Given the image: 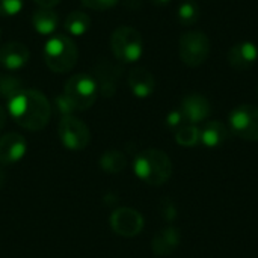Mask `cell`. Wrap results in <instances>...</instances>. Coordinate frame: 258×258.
<instances>
[{
  "label": "cell",
  "instance_id": "obj_17",
  "mask_svg": "<svg viewBox=\"0 0 258 258\" xmlns=\"http://www.w3.org/2000/svg\"><path fill=\"white\" fill-rule=\"evenodd\" d=\"M228 138L227 127L219 121H210L203 128H200V142L207 148L221 147Z\"/></svg>",
  "mask_w": 258,
  "mask_h": 258
},
{
  "label": "cell",
  "instance_id": "obj_3",
  "mask_svg": "<svg viewBox=\"0 0 258 258\" xmlns=\"http://www.w3.org/2000/svg\"><path fill=\"white\" fill-rule=\"evenodd\" d=\"M45 65L57 74H65L71 71L79 57L76 42L68 35L54 33L47 38L42 50Z\"/></svg>",
  "mask_w": 258,
  "mask_h": 258
},
{
  "label": "cell",
  "instance_id": "obj_7",
  "mask_svg": "<svg viewBox=\"0 0 258 258\" xmlns=\"http://www.w3.org/2000/svg\"><path fill=\"white\" fill-rule=\"evenodd\" d=\"M57 132L63 147L71 151H82L89 145L91 133L88 125L73 115L60 118Z\"/></svg>",
  "mask_w": 258,
  "mask_h": 258
},
{
  "label": "cell",
  "instance_id": "obj_6",
  "mask_svg": "<svg viewBox=\"0 0 258 258\" xmlns=\"http://www.w3.org/2000/svg\"><path fill=\"white\" fill-rule=\"evenodd\" d=\"M212 44L209 36L200 30H190L181 35L178 42L180 59L187 67H200L210 56Z\"/></svg>",
  "mask_w": 258,
  "mask_h": 258
},
{
  "label": "cell",
  "instance_id": "obj_21",
  "mask_svg": "<svg viewBox=\"0 0 258 258\" xmlns=\"http://www.w3.org/2000/svg\"><path fill=\"white\" fill-rule=\"evenodd\" d=\"M200 17H201V9L195 0H184L180 3L177 9V18L181 24L192 26L200 20Z\"/></svg>",
  "mask_w": 258,
  "mask_h": 258
},
{
  "label": "cell",
  "instance_id": "obj_10",
  "mask_svg": "<svg viewBox=\"0 0 258 258\" xmlns=\"http://www.w3.org/2000/svg\"><path fill=\"white\" fill-rule=\"evenodd\" d=\"M180 110L183 112L186 122L195 125L209 118V115L212 112V106H210V101L204 95L189 94L183 98Z\"/></svg>",
  "mask_w": 258,
  "mask_h": 258
},
{
  "label": "cell",
  "instance_id": "obj_15",
  "mask_svg": "<svg viewBox=\"0 0 258 258\" xmlns=\"http://www.w3.org/2000/svg\"><path fill=\"white\" fill-rule=\"evenodd\" d=\"M180 242H181L180 231L174 227H168V228L159 231L153 237L151 249L156 255L166 257V255H171L172 252L177 251V248L180 246Z\"/></svg>",
  "mask_w": 258,
  "mask_h": 258
},
{
  "label": "cell",
  "instance_id": "obj_23",
  "mask_svg": "<svg viewBox=\"0 0 258 258\" xmlns=\"http://www.w3.org/2000/svg\"><path fill=\"white\" fill-rule=\"evenodd\" d=\"M21 88V82L20 79L11 76V74H0V95L5 98H11L14 97L17 92H20Z\"/></svg>",
  "mask_w": 258,
  "mask_h": 258
},
{
  "label": "cell",
  "instance_id": "obj_11",
  "mask_svg": "<svg viewBox=\"0 0 258 258\" xmlns=\"http://www.w3.org/2000/svg\"><path fill=\"white\" fill-rule=\"evenodd\" d=\"M258 60V47L252 41H242L234 44L228 51V63L239 71L249 70Z\"/></svg>",
  "mask_w": 258,
  "mask_h": 258
},
{
  "label": "cell",
  "instance_id": "obj_31",
  "mask_svg": "<svg viewBox=\"0 0 258 258\" xmlns=\"http://www.w3.org/2000/svg\"><path fill=\"white\" fill-rule=\"evenodd\" d=\"M5 183H6V174L0 169V189L5 186Z\"/></svg>",
  "mask_w": 258,
  "mask_h": 258
},
{
  "label": "cell",
  "instance_id": "obj_28",
  "mask_svg": "<svg viewBox=\"0 0 258 258\" xmlns=\"http://www.w3.org/2000/svg\"><path fill=\"white\" fill-rule=\"evenodd\" d=\"M35 3H38L41 8H54L60 0H33Z\"/></svg>",
  "mask_w": 258,
  "mask_h": 258
},
{
  "label": "cell",
  "instance_id": "obj_25",
  "mask_svg": "<svg viewBox=\"0 0 258 258\" xmlns=\"http://www.w3.org/2000/svg\"><path fill=\"white\" fill-rule=\"evenodd\" d=\"M54 106H56V110L60 116H70L73 115V112H76L73 103L62 94V95H57L54 98Z\"/></svg>",
  "mask_w": 258,
  "mask_h": 258
},
{
  "label": "cell",
  "instance_id": "obj_9",
  "mask_svg": "<svg viewBox=\"0 0 258 258\" xmlns=\"http://www.w3.org/2000/svg\"><path fill=\"white\" fill-rule=\"evenodd\" d=\"M112 230L122 237H135L144 228L142 215L130 207H121L110 215Z\"/></svg>",
  "mask_w": 258,
  "mask_h": 258
},
{
  "label": "cell",
  "instance_id": "obj_4",
  "mask_svg": "<svg viewBox=\"0 0 258 258\" xmlns=\"http://www.w3.org/2000/svg\"><path fill=\"white\" fill-rule=\"evenodd\" d=\"M113 56L122 63H135L144 54V39L139 30L130 26H121L110 36Z\"/></svg>",
  "mask_w": 258,
  "mask_h": 258
},
{
  "label": "cell",
  "instance_id": "obj_14",
  "mask_svg": "<svg viewBox=\"0 0 258 258\" xmlns=\"http://www.w3.org/2000/svg\"><path fill=\"white\" fill-rule=\"evenodd\" d=\"M128 88L132 94L138 98H148L156 89L154 76L142 67H136L128 73Z\"/></svg>",
  "mask_w": 258,
  "mask_h": 258
},
{
  "label": "cell",
  "instance_id": "obj_27",
  "mask_svg": "<svg viewBox=\"0 0 258 258\" xmlns=\"http://www.w3.org/2000/svg\"><path fill=\"white\" fill-rule=\"evenodd\" d=\"M184 122H186V119H184L183 112H181L180 109H178V110H172V112L166 116V124H168L169 128L178 130L181 125H184Z\"/></svg>",
  "mask_w": 258,
  "mask_h": 258
},
{
  "label": "cell",
  "instance_id": "obj_2",
  "mask_svg": "<svg viewBox=\"0 0 258 258\" xmlns=\"http://www.w3.org/2000/svg\"><path fill=\"white\" fill-rule=\"evenodd\" d=\"M133 169L144 183L150 186H162L172 175V162L162 150L148 148L138 154Z\"/></svg>",
  "mask_w": 258,
  "mask_h": 258
},
{
  "label": "cell",
  "instance_id": "obj_12",
  "mask_svg": "<svg viewBox=\"0 0 258 258\" xmlns=\"http://www.w3.org/2000/svg\"><path fill=\"white\" fill-rule=\"evenodd\" d=\"M27 150L26 139L18 133H6L0 138V165L20 162Z\"/></svg>",
  "mask_w": 258,
  "mask_h": 258
},
{
  "label": "cell",
  "instance_id": "obj_18",
  "mask_svg": "<svg viewBox=\"0 0 258 258\" xmlns=\"http://www.w3.org/2000/svg\"><path fill=\"white\" fill-rule=\"evenodd\" d=\"M97 74L98 77L95 79L98 83V91H101V94L104 97H112L115 94L116 89V82L119 77V68L110 65V63H103L97 68Z\"/></svg>",
  "mask_w": 258,
  "mask_h": 258
},
{
  "label": "cell",
  "instance_id": "obj_13",
  "mask_svg": "<svg viewBox=\"0 0 258 258\" xmlns=\"http://www.w3.org/2000/svg\"><path fill=\"white\" fill-rule=\"evenodd\" d=\"M30 59L29 48L21 42H8L0 47V67L6 71H18Z\"/></svg>",
  "mask_w": 258,
  "mask_h": 258
},
{
  "label": "cell",
  "instance_id": "obj_1",
  "mask_svg": "<svg viewBox=\"0 0 258 258\" xmlns=\"http://www.w3.org/2000/svg\"><path fill=\"white\" fill-rule=\"evenodd\" d=\"M8 112L12 119L26 130H42L51 115L47 97L36 89H21L8 100Z\"/></svg>",
  "mask_w": 258,
  "mask_h": 258
},
{
  "label": "cell",
  "instance_id": "obj_24",
  "mask_svg": "<svg viewBox=\"0 0 258 258\" xmlns=\"http://www.w3.org/2000/svg\"><path fill=\"white\" fill-rule=\"evenodd\" d=\"M24 0H0V17H14L21 12Z\"/></svg>",
  "mask_w": 258,
  "mask_h": 258
},
{
  "label": "cell",
  "instance_id": "obj_8",
  "mask_svg": "<svg viewBox=\"0 0 258 258\" xmlns=\"http://www.w3.org/2000/svg\"><path fill=\"white\" fill-rule=\"evenodd\" d=\"M231 132L245 141H258V107L240 104L230 113Z\"/></svg>",
  "mask_w": 258,
  "mask_h": 258
},
{
  "label": "cell",
  "instance_id": "obj_29",
  "mask_svg": "<svg viewBox=\"0 0 258 258\" xmlns=\"http://www.w3.org/2000/svg\"><path fill=\"white\" fill-rule=\"evenodd\" d=\"M5 124H6V112H5V109L0 106V130L5 127Z\"/></svg>",
  "mask_w": 258,
  "mask_h": 258
},
{
  "label": "cell",
  "instance_id": "obj_20",
  "mask_svg": "<svg viewBox=\"0 0 258 258\" xmlns=\"http://www.w3.org/2000/svg\"><path fill=\"white\" fill-rule=\"evenodd\" d=\"M100 165L109 174H119L121 171L125 169L127 159H125V156L121 151L110 150V151H106L103 154V157L100 159Z\"/></svg>",
  "mask_w": 258,
  "mask_h": 258
},
{
  "label": "cell",
  "instance_id": "obj_22",
  "mask_svg": "<svg viewBox=\"0 0 258 258\" xmlns=\"http://www.w3.org/2000/svg\"><path fill=\"white\" fill-rule=\"evenodd\" d=\"M175 141L183 147H195L200 144V128L194 124H184L175 132Z\"/></svg>",
  "mask_w": 258,
  "mask_h": 258
},
{
  "label": "cell",
  "instance_id": "obj_5",
  "mask_svg": "<svg viewBox=\"0 0 258 258\" xmlns=\"http://www.w3.org/2000/svg\"><path fill=\"white\" fill-rule=\"evenodd\" d=\"M63 95L73 103L76 110H86L97 100L98 83L91 74L77 73L67 80Z\"/></svg>",
  "mask_w": 258,
  "mask_h": 258
},
{
  "label": "cell",
  "instance_id": "obj_26",
  "mask_svg": "<svg viewBox=\"0 0 258 258\" xmlns=\"http://www.w3.org/2000/svg\"><path fill=\"white\" fill-rule=\"evenodd\" d=\"M119 0H82V3L92 11H107L118 5Z\"/></svg>",
  "mask_w": 258,
  "mask_h": 258
},
{
  "label": "cell",
  "instance_id": "obj_19",
  "mask_svg": "<svg viewBox=\"0 0 258 258\" xmlns=\"http://www.w3.org/2000/svg\"><path fill=\"white\" fill-rule=\"evenodd\" d=\"M91 27V17L83 11H73L63 20V29L68 35L82 36Z\"/></svg>",
  "mask_w": 258,
  "mask_h": 258
},
{
  "label": "cell",
  "instance_id": "obj_32",
  "mask_svg": "<svg viewBox=\"0 0 258 258\" xmlns=\"http://www.w3.org/2000/svg\"><path fill=\"white\" fill-rule=\"evenodd\" d=\"M0 38H2V29H0Z\"/></svg>",
  "mask_w": 258,
  "mask_h": 258
},
{
  "label": "cell",
  "instance_id": "obj_16",
  "mask_svg": "<svg viewBox=\"0 0 258 258\" xmlns=\"http://www.w3.org/2000/svg\"><path fill=\"white\" fill-rule=\"evenodd\" d=\"M32 26L41 36H51L59 26V15L53 8H38L32 15Z\"/></svg>",
  "mask_w": 258,
  "mask_h": 258
},
{
  "label": "cell",
  "instance_id": "obj_30",
  "mask_svg": "<svg viewBox=\"0 0 258 258\" xmlns=\"http://www.w3.org/2000/svg\"><path fill=\"white\" fill-rule=\"evenodd\" d=\"M151 3H154L156 6H165L168 3H171V0H150Z\"/></svg>",
  "mask_w": 258,
  "mask_h": 258
}]
</instances>
